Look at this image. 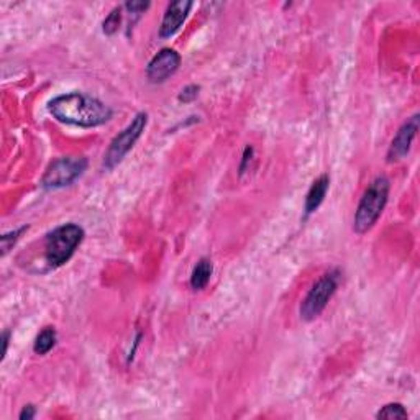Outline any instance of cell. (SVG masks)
Masks as SVG:
<instances>
[{"label": "cell", "mask_w": 420, "mask_h": 420, "mask_svg": "<svg viewBox=\"0 0 420 420\" xmlns=\"http://www.w3.org/2000/svg\"><path fill=\"white\" fill-rule=\"evenodd\" d=\"M48 110L58 122L81 128H95L112 119V109L92 95L69 92L54 97Z\"/></svg>", "instance_id": "obj_1"}, {"label": "cell", "mask_w": 420, "mask_h": 420, "mask_svg": "<svg viewBox=\"0 0 420 420\" xmlns=\"http://www.w3.org/2000/svg\"><path fill=\"white\" fill-rule=\"evenodd\" d=\"M389 190H391V183L388 177L378 176L371 181L365 192H363L361 201H359L357 212L353 219V230L358 235H365L370 232L383 215L386 203L389 199Z\"/></svg>", "instance_id": "obj_2"}, {"label": "cell", "mask_w": 420, "mask_h": 420, "mask_svg": "<svg viewBox=\"0 0 420 420\" xmlns=\"http://www.w3.org/2000/svg\"><path fill=\"white\" fill-rule=\"evenodd\" d=\"M84 240V228L77 223H64L45 237V259L50 268L66 265Z\"/></svg>", "instance_id": "obj_3"}, {"label": "cell", "mask_w": 420, "mask_h": 420, "mask_svg": "<svg viewBox=\"0 0 420 420\" xmlns=\"http://www.w3.org/2000/svg\"><path fill=\"white\" fill-rule=\"evenodd\" d=\"M146 125H148V114H146V112H138V114L133 117L132 122L110 141L109 150L103 154V170H114L115 166H119V164L123 161L125 156L132 151L135 143L140 140Z\"/></svg>", "instance_id": "obj_4"}, {"label": "cell", "mask_w": 420, "mask_h": 420, "mask_svg": "<svg viewBox=\"0 0 420 420\" xmlns=\"http://www.w3.org/2000/svg\"><path fill=\"white\" fill-rule=\"evenodd\" d=\"M340 283V274L339 271H330L327 274H323L317 283L310 288V291L307 292L304 301H302L301 309V319L306 322H312L326 310L328 302L332 301L333 294L337 292Z\"/></svg>", "instance_id": "obj_5"}, {"label": "cell", "mask_w": 420, "mask_h": 420, "mask_svg": "<svg viewBox=\"0 0 420 420\" xmlns=\"http://www.w3.org/2000/svg\"><path fill=\"white\" fill-rule=\"evenodd\" d=\"M88 168V159L81 156H64L58 158L48 166L41 177V186L45 189H61L71 186L84 174Z\"/></svg>", "instance_id": "obj_6"}, {"label": "cell", "mask_w": 420, "mask_h": 420, "mask_svg": "<svg viewBox=\"0 0 420 420\" xmlns=\"http://www.w3.org/2000/svg\"><path fill=\"white\" fill-rule=\"evenodd\" d=\"M181 66V56L177 51L171 48H163L158 54L153 56V59L146 66V77L153 84H161L168 81L170 77Z\"/></svg>", "instance_id": "obj_7"}, {"label": "cell", "mask_w": 420, "mask_h": 420, "mask_svg": "<svg viewBox=\"0 0 420 420\" xmlns=\"http://www.w3.org/2000/svg\"><path fill=\"white\" fill-rule=\"evenodd\" d=\"M419 114H415L407 119V122L402 123V127L397 130L396 137L389 146L388 151V159L389 161H399V159L406 158L407 153H409L410 146H412V141L415 135L419 132Z\"/></svg>", "instance_id": "obj_8"}, {"label": "cell", "mask_w": 420, "mask_h": 420, "mask_svg": "<svg viewBox=\"0 0 420 420\" xmlns=\"http://www.w3.org/2000/svg\"><path fill=\"white\" fill-rule=\"evenodd\" d=\"M190 8H192V2H188V0H177V2L170 3L166 12H164L161 27H159V37H174L181 27H183L186 19H188Z\"/></svg>", "instance_id": "obj_9"}, {"label": "cell", "mask_w": 420, "mask_h": 420, "mask_svg": "<svg viewBox=\"0 0 420 420\" xmlns=\"http://www.w3.org/2000/svg\"><path fill=\"white\" fill-rule=\"evenodd\" d=\"M328 188H330V177H328V174H322L312 183L304 203L306 217H309V215L314 214V212L322 206L323 199H326L328 192Z\"/></svg>", "instance_id": "obj_10"}, {"label": "cell", "mask_w": 420, "mask_h": 420, "mask_svg": "<svg viewBox=\"0 0 420 420\" xmlns=\"http://www.w3.org/2000/svg\"><path fill=\"white\" fill-rule=\"evenodd\" d=\"M212 272H214V266L209 258H201L197 261V265L194 266L192 274H190V288L194 291H202L212 278Z\"/></svg>", "instance_id": "obj_11"}, {"label": "cell", "mask_w": 420, "mask_h": 420, "mask_svg": "<svg viewBox=\"0 0 420 420\" xmlns=\"http://www.w3.org/2000/svg\"><path fill=\"white\" fill-rule=\"evenodd\" d=\"M56 340H58V333H56L54 327H45L34 340L33 352L37 354H48L54 348Z\"/></svg>", "instance_id": "obj_12"}, {"label": "cell", "mask_w": 420, "mask_h": 420, "mask_svg": "<svg viewBox=\"0 0 420 420\" xmlns=\"http://www.w3.org/2000/svg\"><path fill=\"white\" fill-rule=\"evenodd\" d=\"M407 409L401 402H389V404L383 406L376 414V419H388V420H396V419H407Z\"/></svg>", "instance_id": "obj_13"}, {"label": "cell", "mask_w": 420, "mask_h": 420, "mask_svg": "<svg viewBox=\"0 0 420 420\" xmlns=\"http://www.w3.org/2000/svg\"><path fill=\"white\" fill-rule=\"evenodd\" d=\"M120 21H122V7H115L114 10L107 15V19L103 20V23H102L103 33L109 34V37L115 34L120 28Z\"/></svg>", "instance_id": "obj_14"}, {"label": "cell", "mask_w": 420, "mask_h": 420, "mask_svg": "<svg viewBox=\"0 0 420 420\" xmlns=\"http://www.w3.org/2000/svg\"><path fill=\"white\" fill-rule=\"evenodd\" d=\"M27 230H28V225H23V227L19 228V230L3 233L2 238H0V245H2V257H6L8 251L14 248L17 241L20 240V237L23 235Z\"/></svg>", "instance_id": "obj_15"}, {"label": "cell", "mask_w": 420, "mask_h": 420, "mask_svg": "<svg viewBox=\"0 0 420 420\" xmlns=\"http://www.w3.org/2000/svg\"><path fill=\"white\" fill-rule=\"evenodd\" d=\"M199 90H201V88H199V86L190 84V86H188V88H184L183 90H181L179 97H177V99H179V102L189 103V102L196 101L197 95H199Z\"/></svg>", "instance_id": "obj_16"}, {"label": "cell", "mask_w": 420, "mask_h": 420, "mask_svg": "<svg viewBox=\"0 0 420 420\" xmlns=\"http://www.w3.org/2000/svg\"><path fill=\"white\" fill-rule=\"evenodd\" d=\"M123 7L127 8V10H128L132 15L140 17V15L143 14V12H145L146 8L150 7V3H148V2H127Z\"/></svg>", "instance_id": "obj_17"}, {"label": "cell", "mask_w": 420, "mask_h": 420, "mask_svg": "<svg viewBox=\"0 0 420 420\" xmlns=\"http://www.w3.org/2000/svg\"><path fill=\"white\" fill-rule=\"evenodd\" d=\"M253 153L254 150L251 148V146H246L245 151H243V156H241V164H240V176H243L246 172V168L250 166V161L251 158H253Z\"/></svg>", "instance_id": "obj_18"}, {"label": "cell", "mask_w": 420, "mask_h": 420, "mask_svg": "<svg viewBox=\"0 0 420 420\" xmlns=\"http://www.w3.org/2000/svg\"><path fill=\"white\" fill-rule=\"evenodd\" d=\"M34 417H37V407H34L33 404L25 406L19 415L20 420H32Z\"/></svg>", "instance_id": "obj_19"}, {"label": "cell", "mask_w": 420, "mask_h": 420, "mask_svg": "<svg viewBox=\"0 0 420 420\" xmlns=\"http://www.w3.org/2000/svg\"><path fill=\"white\" fill-rule=\"evenodd\" d=\"M2 341H3V354H2V359H3L7 354V350H8V341H10V332H3Z\"/></svg>", "instance_id": "obj_20"}]
</instances>
